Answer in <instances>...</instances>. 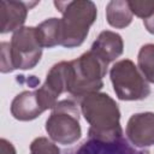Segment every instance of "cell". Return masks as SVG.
<instances>
[{"instance_id": "6da1fadb", "label": "cell", "mask_w": 154, "mask_h": 154, "mask_svg": "<svg viewBox=\"0 0 154 154\" xmlns=\"http://www.w3.org/2000/svg\"><path fill=\"white\" fill-rule=\"evenodd\" d=\"M81 111L89 123L88 137L112 141L123 136L120 112L116 101L105 93H93L81 100Z\"/></svg>"}, {"instance_id": "7a4b0ae2", "label": "cell", "mask_w": 154, "mask_h": 154, "mask_svg": "<svg viewBox=\"0 0 154 154\" xmlns=\"http://www.w3.org/2000/svg\"><path fill=\"white\" fill-rule=\"evenodd\" d=\"M54 6L63 14L60 19V46L66 48L81 46L90 25L96 19L95 4L89 0L54 1Z\"/></svg>"}, {"instance_id": "3957f363", "label": "cell", "mask_w": 154, "mask_h": 154, "mask_svg": "<svg viewBox=\"0 0 154 154\" xmlns=\"http://www.w3.org/2000/svg\"><path fill=\"white\" fill-rule=\"evenodd\" d=\"M108 64L93 51L83 53L79 58L66 61L67 93L82 100L85 95L97 93L102 87V77Z\"/></svg>"}, {"instance_id": "277c9868", "label": "cell", "mask_w": 154, "mask_h": 154, "mask_svg": "<svg viewBox=\"0 0 154 154\" xmlns=\"http://www.w3.org/2000/svg\"><path fill=\"white\" fill-rule=\"evenodd\" d=\"M46 131L49 137L60 144H72L81 138L79 111L73 100L59 101L46 122Z\"/></svg>"}, {"instance_id": "5b68a950", "label": "cell", "mask_w": 154, "mask_h": 154, "mask_svg": "<svg viewBox=\"0 0 154 154\" xmlns=\"http://www.w3.org/2000/svg\"><path fill=\"white\" fill-rule=\"evenodd\" d=\"M109 77L114 93L120 100H143L150 94V88L147 79L129 59L117 61L111 67Z\"/></svg>"}, {"instance_id": "8992f818", "label": "cell", "mask_w": 154, "mask_h": 154, "mask_svg": "<svg viewBox=\"0 0 154 154\" xmlns=\"http://www.w3.org/2000/svg\"><path fill=\"white\" fill-rule=\"evenodd\" d=\"M10 59L12 70H28L36 66L42 55L36 28L23 26L14 31L10 42Z\"/></svg>"}, {"instance_id": "52a82bcc", "label": "cell", "mask_w": 154, "mask_h": 154, "mask_svg": "<svg viewBox=\"0 0 154 154\" xmlns=\"http://www.w3.org/2000/svg\"><path fill=\"white\" fill-rule=\"evenodd\" d=\"M72 152L75 154H149L147 149H138L132 146L124 136L112 141L88 137Z\"/></svg>"}, {"instance_id": "ba28073f", "label": "cell", "mask_w": 154, "mask_h": 154, "mask_svg": "<svg viewBox=\"0 0 154 154\" xmlns=\"http://www.w3.org/2000/svg\"><path fill=\"white\" fill-rule=\"evenodd\" d=\"M125 132L130 143L137 148L154 146V113L132 114L128 120Z\"/></svg>"}, {"instance_id": "9c48e42d", "label": "cell", "mask_w": 154, "mask_h": 154, "mask_svg": "<svg viewBox=\"0 0 154 154\" xmlns=\"http://www.w3.org/2000/svg\"><path fill=\"white\" fill-rule=\"evenodd\" d=\"M38 2L25 1H0V32L6 34L23 28L28 11Z\"/></svg>"}, {"instance_id": "30bf717a", "label": "cell", "mask_w": 154, "mask_h": 154, "mask_svg": "<svg viewBox=\"0 0 154 154\" xmlns=\"http://www.w3.org/2000/svg\"><path fill=\"white\" fill-rule=\"evenodd\" d=\"M46 107L38 95L37 89L26 90L18 94L11 103V113L18 120H32L37 118Z\"/></svg>"}, {"instance_id": "8fae6325", "label": "cell", "mask_w": 154, "mask_h": 154, "mask_svg": "<svg viewBox=\"0 0 154 154\" xmlns=\"http://www.w3.org/2000/svg\"><path fill=\"white\" fill-rule=\"evenodd\" d=\"M123 40L122 36L117 32L105 30L100 32L97 38L94 41L90 51H93L96 55H99L107 64L116 60L123 53Z\"/></svg>"}, {"instance_id": "7c38bea8", "label": "cell", "mask_w": 154, "mask_h": 154, "mask_svg": "<svg viewBox=\"0 0 154 154\" xmlns=\"http://www.w3.org/2000/svg\"><path fill=\"white\" fill-rule=\"evenodd\" d=\"M106 18L109 25L113 28L123 29L128 26L132 20V11L130 8L129 1L113 0L107 4Z\"/></svg>"}, {"instance_id": "4fadbf2b", "label": "cell", "mask_w": 154, "mask_h": 154, "mask_svg": "<svg viewBox=\"0 0 154 154\" xmlns=\"http://www.w3.org/2000/svg\"><path fill=\"white\" fill-rule=\"evenodd\" d=\"M36 32L42 48H52L58 45L60 46V19H46L36 26Z\"/></svg>"}, {"instance_id": "5bb4252c", "label": "cell", "mask_w": 154, "mask_h": 154, "mask_svg": "<svg viewBox=\"0 0 154 154\" xmlns=\"http://www.w3.org/2000/svg\"><path fill=\"white\" fill-rule=\"evenodd\" d=\"M137 64L143 77L148 82L154 83V43H147L141 47Z\"/></svg>"}, {"instance_id": "9a60e30c", "label": "cell", "mask_w": 154, "mask_h": 154, "mask_svg": "<svg viewBox=\"0 0 154 154\" xmlns=\"http://www.w3.org/2000/svg\"><path fill=\"white\" fill-rule=\"evenodd\" d=\"M31 154H60V149L48 138L37 137L30 144Z\"/></svg>"}, {"instance_id": "2e32d148", "label": "cell", "mask_w": 154, "mask_h": 154, "mask_svg": "<svg viewBox=\"0 0 154 154\" xmlns=\"http://www.w3.org/2000/svg\"><path fill=\"white\" fill-rule=\"evenodd\" d=\"M132 14L142 18L143 20L149 18L154 13V0H132L129 1Z\"/></svg>"}, {"instance_id": "e0dca14e", "label": "cell", "mask_w": 154, "mask_h": 154, "mask_svg": "<svg viewBox=\"0 0 154 154\" xmlns=\"http://www.w3.org/2000/svg\"><path fill=\"white\" fill-rule=\"evenodd\" d=\"M0 47H1L0 70H1L2 73L11 72V71H13V70H12V66H11V59H10V52H8L10 43H8V42H1Z\"/></svg>"}, {"instance_id": "ac0fdd59", "label": "cell", "mask_w": 154, "mask_h": 154, "mask_svg": "<svg viewBox=\"0 0 154 154\" xmlns=\"http://www.w3.org/2000/svg\"><path fill=\"white\" fill-rule=\"evenodd\" d=\"M0 154H16V150L12 143L6 141L5 138L0 141Z\"/></svg>"}, {"instance_id": "d6986e66", "label": "cell", "mask_w": 154, "mask_h": 154, "mask_svg": "<svg viewBox=\"0 0 154 154\" xmlns=\"http://www.w3.org/2000/svg\"><path fill=\"white\" fill-rule=\"evenodd\" d=\"M143 24H144L146 29H147L150 34H153V35H154V13H153L149 18L144 19V20H143Z\"/></svg>"}, {"instance_id": "ffe728a7", "label": "cell", "mask_w": 154, "mask_h": 154, "mask_svg": "<svg viewBox=\"0 0 154 154\" xmlns=\"http://www.w3.org/2000/svg\"><path fill=\"white\" fill-rule=\"evenodd\" d=\"M65 154H75L72 150H69V152H65Z\"/></svg>"}]
</instances>
